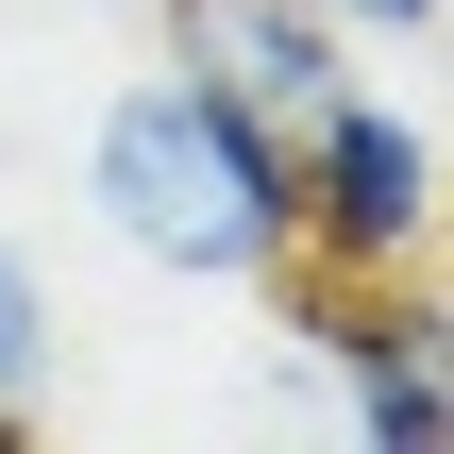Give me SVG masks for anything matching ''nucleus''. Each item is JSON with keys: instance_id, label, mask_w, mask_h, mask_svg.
Masks as SVG:
<instances>
[{"instance_id": "1", "label": "nucleus", "mask_w": 454, "mask_h": 454, "mask_svg": "<svg viewBox=\"0 0 454 454\" xmlns=\"http://www.w3.org/2000/svg\"><path fill=\"white\" fill-rule=\"evenodd\" d=\"M84 219L168 270V286H286L303 236H286V118H253L236 84H202L185 51L118 67L84 101Z\"/></svg>"}, {"instance_id": "2", "label": "nucleus", "mask_w": 454, "mask_h": 454, "mask_svg": "<svg viewBox=\"0 0 454 454\" xmlns=\"http://www.w3.org/2000/svg\"><path fill=\"white\" fill-rule=\"evenodd\" d=\"M286 236L320 286H404L438 270V118L404 84H337L320 118H286Z\"/></svg>"}, {"instance_id": "3", "label": "nucleus", "mask_w": 454, "mask_h": 454, "mask_svg": "<svg viewBox=\"0 0 454 454\" xmlns=\"http://www.w3.org/2000/svg\"><path fill=\"white\" fill-rule=\"evenodd\" d=\"M320 387H337V438L371 454H438L454 438V371H438V303H421V270L404 286H320Z\"/></svg>"}, {"instance_id": "4", "label": "nucleus", "mask_w": 454, "mask_h": 454, "mask_svg": "<svg viewBox=\"0 0 454 454\" xmlns=\"http://www.w3.org/2000/svg\"><path fill=\"white\" fill-rule=\"evenodd\" d=\"M202 84H236L253 118H320L337 84H354V34H337V0H168L152 17Z\"/></svg>"}, {"instance_id": "5", "label": "nucleus", "mask_w": 454, "mask_h": 454, "mask_svg": "<svg viewBox=\"0 0 454 454\" xmlns=\"http://www.w3.org/2000/svg\"><path fill=\"white\" fill-rule=\"evenodd\" d=\"M51 371H67V320H51V270L0 236V438L51 421Z\"/></svg>"}, {"instance_id": "6", "label": "nucleus", "mask_w": 454, "mask_h": 454, "mask_svg": "<svg viewBox=\"0 0 454 454\" xmlns=\"http://www.w3.org/2000/svg\"><path fill=\"white\" fill-rule=\"evenodd\" d=\"M337 34H354V51H421V34H438V0H337Z\"/></svg>"}, {"instance_id": "7", "label": "nucleus", "mask_w": 454, "mask_h": 454, "mask_svg": "<svg viewBox=\"0 0 454 454\" xmlns=\"http://www.w3.org/2000/svg\"><path fill=\"white\" fill-rule=\"evenodd\" d=\"M67 17H168V0H67Z\"/></svg>"}]
</instances>
